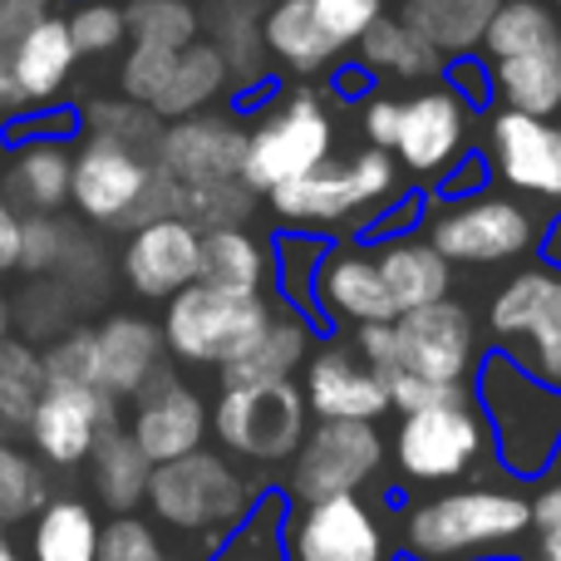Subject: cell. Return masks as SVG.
Returning a JSON list of instances; mask_svg holds the SVG:
<instances>
[{
  "instance_id": "obj_1",
  "label": "cell",
  "mask_w": 561,
  "mask_h": 561,
  "mask_svg": "<svg viewBox=\"0 0 561 561\" xmlns=\"http://www.w3.org/2000/svg\"><path fill=\"white\" fill-rule=\"evenodd\" d=\"M533 533V497L517 488L468 483L404 507L399 542L414 561H483Z\"/></svg>"
},
{
  "instance_id": "obj_2",
  "label": "cell",
  "mask_w": 561,
  "mask_h": 561,
  "mask_svg": "<svg viewBox=\"0 0 561 561\" xmlns=\"http://www.w3.org/2000/svg\"><path fill=\"white\" fill-rule=\"evenodd\" d=\"M473 375L493 454L513 478H542L561 448V389L537 379L517 355L478 359Z\"/></svg>"
},
{
  "instance_id": "obj_3",
  "label": "cell",
  "mask_w": 561,
  "mask_h": 561,
  "mask_svg": "<svg viewBox=\"0 0 561 561\" xmlns=\"http://www.w3.org/2000/svg\"><path fill=\"white\" fill-rule=\"evenodd\" d=\"M256 483L237 468L232 454L217 448H193L173 463H153L144 507L153 513L158 527H173L183 537H207L217 547L256 503Z\"/></svg>"
},
{
  "instance_id": "obj_4",
  "label": "cell",
  "mask_w": 561,
  "mask_h": 561,
  "mask_svg": "<svg viewBox=\"0 0 561 561\" xmlns=\"http://www.w3.org/2000/svg\"><path fill=\"white\" fill-rule=\"evenodd\" d=\"M69 207L89 227L134 232V227L153 222V217H178V183L138 148L84 134V144L75 148Z\"/></svg>"
},
{
  "instance_id": "obj_5",
  "label": "cell",
  "mask_w": 561,
  "mask_h": 561,
  "mask_svg": "<svg viewBox=\"0 0 561 561\" xmlns=\"http://www.w3.org/2000/svg\"><path fill=\"white\" fill-rule=\"evenodd\" d=\"M276 316V300L266 290H227L213 280H193L178 296L163 300V345L183 365L222 369L256 345Z\"/></svg>"
},
{
  "instance_id": "obj_6",
  "label": "cell",
  "mask_w": 561,
  "mask_h": 561,
  "mask_svg": "<svg viewBox=\"0 0 561 561\" xmlns=\"http://www.w3.org/2000/svg\"><path fill=\"white\" fill-rule=\"evenodd\" d=\"M330 158H335V118H330L325 99L306 84L280 89L256 114V124L247 128L242 183L256 197H266L276 187L296 183V178L316 173Z\"/></svg>"
},
{
  "instance_id": "obj_7",
  "label": "cell",
  "mask_w": 561,
  "mask_h": 561,
  "mask_svg": "<svg viewBox=\"0 0 561 561\" xmlns=\"http://www.w3.org/2000/svg\"><path fill=\"white\" fill-rule=\"evenodd\" d=\"M399 197V163L394 153L365 144L350 158H330L316 173L266 193L272 213L286 227H345L359 217H375L385 203Z\"/></svg>"
},
{
  "instance_id": "obj_8",
  "label": "cell",
  "mask_w": 561,
  "mask_h": 561,
  "mask_svg": "<svg viewBox=\"0 0 561 561\" xmlns=\"http://www.w3.org/2000/svg\"><path fill=\"white\" fill-rule=\"evenodd\" d=\"M488 448H493V438H488V419L478 409V399L468 389H454L448 399L399 414L389 454H394L399 473L409 483L438 488V483H463L488 458Z\"/></svg>"
},
{
  "instance_id": "obj_9",
  "label": "cell",
  "mask_w": 561,
  "mask_h": 561,
  "mask_svg": "<svg viewBox=\"0 0 561 561\" xmlns=\"http://www.w3.org/2000/svg\"><path fill=\"white\" fill-rule=\"evenodd\" d=\"M310 428V409L290 379L280 385H222L213 404V434L247 463H290Z\"/></svg>"
},
{
  "instance_id": "obj_10",
  "label": "cell",
  "mask_w": 561,
  "mask_h": 561,
  "mask_svg": "<svg viewBox=\"0 0 561 561\" xmlns=\"http://www.w3.org/2000/svg\"><path fill=\"white\" fill-rule=\"evenodd\" d=\"M428 242L444 252L448 266H503L533 252L537 217L507 193H463L448 197L428 217Z\"/></svg>"
},
{
  "instance_id": "obj_11",
  "label": "cell",
  "mask_w": 561,
  "mask_h": 561,
  "mask_svg": "<svg viewBox=\"0 0 561 561\" xmlns=\"http://www.w3.org/2000/svg\"><path fill=\"white\" fill-rule=\"evenodd\" d=\"M389 444L365 419H316L290 458L286 497L290 503H316V497L359 493L379 473Z\"/></svg>"
},
{
  "instance_id": "obj_12",
  "label": "cell",
  "mask_w": 561,
  "mask_h": 561,
  "mask_svg": "<svg viewBox=\"0 0 561 561\" xmlns=\"http://www.w3.org/2000/svg\"><path fill=\"white\" fill-rule=\"evenodd\" d=\"M468 124H473V104L458 94L454 84H428L399 99V128H394V153L399 173L409 178H444L463 163Z\"/></svg>"
},
{
  "instance_id": "obj_13",
  "label": "cell",
  "mask_w": 561,
  "mask_h": 561,
  "mask_svg": "<svg viewBox=\"0 0 561 561\" xmlns=\"http://www.w3.org/2000/svg\"><path fill=\"white\" fill-rule=\"evenodd\" d=\"M394 369L434 385H468L478 369V325L463 300L444 296L434 306L394 316Z\"/></svg>"
},
{
  "instance_id": "obj_14",
  "label": "cell",
  "mask_w": 561,
  "mask_h": 561,
  "mask_svg": "<svg viewBox=\"0 0 561 561\" xmlns=\"http://www.w3.org/2000/svg\"><path fill=\"white\" fill-rule=\"evenodd\" d=\"M118 424V399H108L99 385H45L35 414L25 424V448L55 473L84 468L99 434Z\"/></svg>"
},
{
  "instance_id": "obj_15",
  "label": "cell",
  "mask_w": 561,
  "mask_h": 561,
  "mask_svg": "<svg viewBox=\"0 0 561 561\" xmlns=\"http://www.w3.org/2000/svg\"><path fill=\"white\" fill-rule=\"evenodd\" d=\"M389 537L375 503L359 493H335L300 503L286 517V561H385Z\"/></svg>"
},
{
  "instance_id": "obj_16",
  "label": "cell",
  "mask_w": 561,
  "mask_h": 561,
  "mask_svg": "<svg viewBox=\"0 0 561 561\" xmlns=\"http://www.w3.org/2000/svg\"><path fill=\"white\" fill-rule=\"evenodd\" d=\"M128 434L134 444L148 454V463H173V458L193 454L207 444V428H213V409L207 399L187 385L178 369H158L144 389L134 394L128 409Z\"/></svg>"
},
{
  "instance_id": "obj_17",
  "label": "cell",
  "mask_w": 561,
  "mask_h": 561,
  "mask_svg": "<svg viewBox=\"0 0 561 561\" xmlns=\"http://www.w3.org/2000/svg\"><path fill=\"white\" fill-rule=\"evenodd\" d=\"M128 290L138 300H168L203 276V232L187 217H153L134 227L118 256Z\"/></svg>"
},
{
  "instance_id": "obj_18",
  "label": "cell",
  "mask_w": 561,
  "mask_h": 561,
  "mask_svg": "<svg viewBox=\"0 0 561 561\" xmlns=\"http://www.w3.org/2000/svg\"><path fill=\"white\" fill-rule=\"evenodd\" d=\"M242 158H247V128L237 118L187 114L163 128L153 163L178 187H203V183H232V178H242Z\"/></svg>"
},
{
  "instance_id": "obj_19",
  "label": "cell",
  "mask_w": 561,
  "mask_h": 561,
  "mask_svg": "<svg viewBox=\"0 0 561 561\" xmlns=\"http://www.w3.org/2000/svg\"><path fill=\"white\" fill-rule=\"evenodd\" d=\"M488 158L513 193L561 203V128L537 114H503L488 124Z\"/></svg>"
},
{
  "instance_id": "obj_20",
  "label": "cell",
  "mask_w": 561,
  "mask_h": 561,
  "mask_svg": "<svg viewBox=\"0 0 561 561\" xmlns=\"http://www.w3.org/2000/svg\"><path fill=\"white\" fill-rule=\"evenodd\" d=\"M306 409L310 419H365L375 424L379 414H389V389L385 375L375 365L355 355V345H320L306 355Z\"/></svg>"
},
{
  "instance_id": "obj_21",
  "label": "cell",
  "mask_w": 561,
  "mask_h": 561,
  "mask_svg": "<svg viewBox=\"0 0 561 561\" xmlns=\"http://www.w3.org/2000/svg\"><path fill=\"white\" fill-rule=\"evenodd\" d=\"M310 306L340 325H375V320L399 316L394 296L375 266V252H365V247H325L316 266V286H310Z\"/></svg>"
},
{
  "instance_id": "obj_22",
  "label": "cell",
  "mask_w": 561,
  "mask_h": 561,
  "mask_svg": "<svg viewBox=\"0 0 561 561\" xmlns=\"http://www.w3.org/2000/svg\"><path fill=\"white\" fill-rule=\"evenodd\" d=\"M94 330V385L104 389L108 399H134L148 379L163 369V325H153L148 316H134V310H114L104 316Z\"/></svg>"
},
{
  "instance_id": "obj_23",
  "label": "cell",
  "mask_w": 561,
  "mask_h": 561,
  "mask_svg": "<svg viewBox=\"0 0 561 561\" xmlns=\"http://www.w3.org/2000/svg\"><path fill=\"white\" fill-rule=\"evenodd\" d=\"M488 335L503 345H537L561 335V266H527L488 306Z\"/></svg>"
},
{
  "instance_id": "obj_24",
  "label": "cell",
  "mask_w": 561,
  "mask_h": 561,
  "mask_svg": "<svg viewBox=\"0 0 561 561\" xmlns=\"http://www.w3.org/2000/svg\"><path fill=\"white\" fill-rule=\"evenodd\" d=\"M69 178H75V148H69V138H20V144H10V163H5L0 193L25 217L65 213Z\"/></svg>"
},
{
  "instance_id": "obj_25",
  "label": "cell",
  "mask_w": 561,
  "mask_h": 561,
  "mask_svg": "<svg viewBox=\"0 0 561 561\" xmlns=\"http://www.w3.org/2000/svg\"><path fill=\"white\" fill-rule=\"evenodd\" d=\"M5 59H10V75H15L25 104H55V99L65 94V84L75 79V65H79L69 20L45 15L30 35H20V45L10 49Z\"/></svg>"
},
{
  "instance_id": "obj_26",
  "label": "cell",
  "mask_w": 561,
  "mask_h": 561,
  "mask_svg": "<svg viewBox=\"0 0 561 561\" xmlns=\"http://www.w3.org/2000/svg\"><path fill=\"white\" fill-rule=\"evenodd\" d=\"M262 45L276 65L290 75H320L325 65L340 59V45L325 25H320L310 0H266L262 10Z\"/></svg>"
},
{
  "instance_id": "obj_27",
  "label": "cell",
  "mask_w": 561,
  "mask_h": 561,
  "mask_svg": "<svg viewBox=\"0 0 561 561\" xmlns=\"http://www.w3.org/2000/svg\"><path fill=\"white\" fill-rule=\"evenodd\" d=\"M375 266L399 310L434 306L454 290V266L444 262V252L428 237H385L375 247Z\"/></svg>"
},
{
  "instance_id": "obj_28",
  "label": "cell",
  "mask_w": 561,
  "mask_h": 561,
  "mask_svg": "<svg viewBox=\"0 0 561 561\" xmlns=\"http://www.w3.org/2000/svg\"><path fill=\"white\" fill-rule=\"evenodd\" d=\"M497 5L503 0H399V20L414 35H424L444 55V65H454L483 49L488 20L497 15Z\"/></svg>"
},
{
  "instance_id": "obj_29",
  "label": "cell",
  "mask_w": 561,
  "mask_h": 561,
  "mask_svg": "<svg viewBox=\"0 0 561 561\" xmlns=\"http://www.w3.org/2000/svg\"><path fill=\"white\" fill-rule=\"evenodd\" d=\"M310 355V320L296 306H276L272 325L256 335V345L247 355H237L232 365H222V385H280L290 379Z\"/></svg>"
},
{
  "instance_id": "obj_30",
  "label": "cell",
  "mask_w": 561,
  "mask_h": 561,
  "mask_svg": "<svg viewBox=\"0 0 561 561\" xmlns=\"http://www.w3.org/2000/svg\"><path fill=\"white\" fill-rule=\"evenodd\" d=\"M99 513L75 493H49L30 517V561H99Z\"/></svg>"
},
{
  "instance_id": "obj_31",
  "label": "cell",
  "mask_w": 561,
  "mask_h": 561,
  "mask_svg": "<svg viewBox=\"0 0 561 561\" xmlns=\"http://www.w3.org/2000/svg\"><path fill=\"white\" fill-rule=\"evenodd\" d=\"M84 468H89V483H94V497L108 513H138V507H144L153 463H148V454L134 444V434H128L124 424L99 434Z\"/></svg>"
},
{
  "instance_id": "obj_32",
  "label": "cell",
  "mask_w": 561,
  "mask_h": 561,
  "mask_svg": "<svg viewBox=\"0 0 561 561\" xmlns=\"http://www.w3.org/2000/svg\"><path fill=\"white\" fill-rule=\"evenodd\" d=\"M493 99L517 114L552 118L561 114V39L542 49H527L513 59H493Z\"/></svg>"
},
{
  "instance_id": "obj_33",
  "label": "cell",
  "mask_w": 561,
  "mask_h": 561,
  "mask_svg": "<svg viewBox=\"0 0 561 561\" xmlns=\"http://www.w3.org/2000/svg\"><path fill=\"white\" fill-rule=\"evenodd\" d=\"M227 84H232V69H227V59L217 55V45L213 39H193V45L178 55V65H173V75L163 79V89H158L153 114L168 118V124H173V118H187V114H203Z\"/></svg>"
},
{
  "instance_id": "obj_34",
  "label": "cell",
  "mask_w": 561,
  "mask_h": 561,
  "mask_svg": "<svg viewBox=\"0 0 561 561\" xmlns=\"http://www.w3.org/2000/svg\"><path fill=\"white\" fill-rule=\"evenodd\" d=\"M262 0H207L203 10V30L217 45V55L227 59L232 79L256 84L266 65V45H262Z\"/></svg>"
},
{
  "instance_id": "obj_35",
  "label": "cell",
  "mask_w": 561,
  "mask_h": 561,
  "mask_svg": "<svg viewBox=\"0 0 561 561\" xmlns=\"http://www.w3.org/2000/svg\"><path fill=\"white\" fill-rule=\"evenodd\" d=\"M355 49H359V65L379 69L389 79H428L444 69V55L424 35H414L399 15H389V10L355 39Z\"/></svg>"
},
{
  "instance_id": "obj_36",
  "label": "cell",
  "mask_w": 561,
  "mask_h": 561,
  "mask_svg": "<svg viewBox=\"0 0 561 561\" xmlns=\"http://www.w3.org/2000/svg\"><path fill=\"white\" fill-rule=\"evenodd\" d=\"M45 359H39V345H30L25 335L10 330L0 340V438H20L35 414L39 394H45Z\"/></svg>"
},
{
  "instance_id": "obj_37",
  "label": "cell",
  "mask_w": 561,
  "mask_h": 561,
  "mask_svg": "<svg viewBox=\"0 0 561 561\" xmlns=\"http://www.w3.org/2000/svg\"><path fill=\"white\" fill-rule=\"evenodd\" d=\"M227 290H266L272 280V256L247 227H213L203 232V276Z\"/></svg>"
},
{
  "instance_id": "obj_38",
  "label": "cell",
  "mask_w": 561,
  "mask_h": 561,
  "mask_svg": "<svg viewBox=\"0 0 561 561\" xmlns=\"http://www.w3.org/2000/svg\"><path fill=\"white\" fill-rule=\"evenodd\" d=\"M561 39V20L552 15L547 0H503L497 15L488 20V35H483V59H513L527 55V49H542Z\"/></svg>"
},
{
  "instance_id": "obj_39",
  "label": "cell",
  "mask_w": 561,
  "mask_h": 561,
  "mask_svg": "<svg viewBox=\"0 0 561 561\" xmlns=\"http://www.w3.org/2000/svg\"><path fill=\"white\" fill-rule=\"evenodd\" d=\"M286 493H262L252 513L213 547V561H286Z\"/></svg>"
},
{
  "instance_id": "obj_40",
  "label": "cell",
  "mask_w": 561,
  "mask_h": 561,
  "mask_svg": "<svg viewBox=\"0 0 561 561\" xmlns=\"http://www.w3.org/2000/svg\"><path fill=\"white\" fill-rule=\"evenodd\" d=\"M49 497V468L15 438H0V527H25Z\"/></svg>"
},
{
  "instance_id": "obj_41",
  "label": "cell",
  "mask_w": 561,
  "mask_h": 561,
  "mask_svg": "<svg viewBox=\"0 0 561 561\" xmlns=\"http://www.w3.org/2000/svg\"><path fill=\"white\" fill-rule=\"evenodd\" d=\"M79 316V300L59 286L55 276H30V286L20 290V300H10V325L15 335H25L30 345H45L59 330H69Z\"/></svg>"
},
{
  "instance_id": "obj_42",
  "label": "cell",
  "mask_w": 561,
  "mask_h": 561,
  "mask_svg": "<svg viewBox=\"0 0 561 561\" xmlns=\"http://www.w3.org/2000/svg\"><path fill=\"white\" fill-rule=\"evenodd\" d=\"M79 124H84V134L138 148V153H148V158L158 153V138H163V118L148 104H134V99H94V104L79 114Z\"/></svg>"
},
{
  "instance_id": "obj_43",
  "label": "cell",
  "mask_w": 561,
  "mask_h": 561,
  "mask_svg": "<svg viewBox=\"0 0 561 561\" xmlns=\"http://www.w3.org/2000/svg\"><path fill=\"white\" fill-rule=\"evenodd\" d=\"M128 39L187 49L203 39V10L193 0H128Z\"/></svg>"
},
{
  "instance_id": "obj_44",
  "label": "cell",
  "mask_w": 561,
  "mask_h": 561,
  "mask_svg": "<svg viewBox=\"0 0 561 561\" xmlns=\"http://www.w3.org/2000/svg\"><path fill=\"white\" fill-rule=\"evenodd\" d=\"M256 193L232 178V183H203V187H178V217L197 227V232H213V227H247L252 217Z\"/></svg>"
},
{
  "instance_id": "obj_45",
  "label": "cell",
  "mask_w": 561,
  "mask_h": 561,
  "mask_svg": "<svg viewBox=\"0 0 561 561\" xmlns=\"http://www.w3.org/2000/svg\"><path fill=\"white\" fill-rule=\"evenodd\" d=\"M65 20H69V35H75L79 59L114 55L118 45H128V5L124 0H79Z\"/></svg>"
},
{
  "instance_id": "obj_46",
  "label": "cell",
  "mask_w": 561,
  "mask_h": 561,
  "mask_svg": "<svg viewBox=\"0 0 561 561\" xmlns=\"http://www.w3.org/2000/svg\"><path fill=\"white\" fill-rule=\"evenodd\" d=\"M99 561H168L163 533L153 527V517L114 513L99 527Z\"/></svg>"
},
{
  "instance_id": "obj_47",
  "label": "cell",
  "mask_w": 561,
  "mask_h": 561,
  "mask_svg": "<svg viewBox=\"0 0 561 561\" xmlns=\"http://www.w3.org/2000/svg\"><path fill=\"white\" fill-rule=\"evenodd\" d=\"M79 222H65L59 213H35L20 227V272L25 276H55V266L65 262V247L75 237Z\"/></svg>"
},
{
  "instance_id": "obj_48",
  "label": "cell",
  "mask_w": 561,
  "mask_h": 561,
  "mask_svg": "<svg viewBox=\"0 0 561 561\" xmlns=\"http://www.w3.org/2000/svg\"><path fill=\"white\" fill-rule=\"evenodd\" d=\"M45 359V379L49 385H94V330L89 325H69L55 340L39 345Z\"/></svg>"
},
{
  "instance_id": "obj_49",
  "label": "cell",
  "mask_w": 561,
  "mask_h": 561,
  "mask_svg": "<svg viewBox=\"0 0 561 561\" xmlns=\"http://www.w3.org/2000/svg\"><path fill=\"white\" fill-rule=\"evenodd\" d=\"M320 256H325V242H316V237H306V232L280 237L276 262H272V276L280 280L286 300H296V310H306V306H310V286H316V266H320Z\"/></svg>"
},
{
  "instance_id": "obj_50",
  "label": "cell",
  "mask_w": 561,
  "mask_h": 561,
  "mask_svg": "<svg viewBox=\"0 0 561 561\" xmlns=\"http://www.w3.org/2000/svg\"><path fill=\"white\" fill-rule=\"evenodd\" d=\"M320 15V25L335 35L340 49H350L379 15H385V0H310Z\"/></svg>"
},
{
  "instance_id": "obj_51",
  "label": "cell",
  "mask_w": 561,
  "mask_h": 561,
  "mask_svg": "<svg viewBox=\"0 0 561 561\" xmlns=\"http://www.w3.org/2000/svg\"><path fill=\"white\" fill-rule=\"evenodd\" d=\"M533 561H561V483L533 497Z\"/></svg>"
},
{
  "instance_id": "obj_52",
  "label": "cell",
  "mask_w": 561,
  "mask_h": 561,
  "mask_svg": "<svg viewBox=\"0 0 561 561\" xmlns=\"http://www.w3.org/2000/svg\"><path fill=\"white\" fill-rule=\"evenodd\" d=\"M385 389H389V409L409 414V409H424V404H434V399H448L454 389H468V385H434V379H419V375H409V369H389Z\"/></svg>"
},
{
  "instance_id": "obj_53",
  "label": "cell",
  "mask_w": 561,
  "mask_h": 561,
  "mask_svg": "<svg viewBox=\"0 0 561 561\" xmlns=\"http://www.w3.org/2000/svg\"><path fill=\"white\" fill-rule=\"evenodd\" d=\"M59 0H0V55L20 45V35L39 25L45 15H55Z\"/></svg>"
},
{
  "instance_id": "obj_54",
  "label": "cell",
  "mask_w": 561,
  "mask_h": 561,
  "mask_svg": "<svg viewBox=\"0 0 561 561\" xmlns=\"http://www.w3.org/2000/svg\"><path fill=\"white\" fill-rule=\"evenodd\" d=\"M355 355L375 365L379 375L394 369V320H375V325H355Z\"/></svg>"
},
{
  "instance_id": "obj_55",
  "label": "cell",
  "mask_w": 561,
  "mask_h": 561,
  "mask_svg": "<svg viewBox=\"0 0 561 561\" xmlns=\"http://www.w3.org/2000/svg\"><path fill=\"white\" fill-rule=\"evenodd\" d=\"M359 128H365L369 144L385 148V153H389V144H394V128H399V99H389V94H369V99H365V108H359Z\"/></svg>"
},
{
  "instance_id": "obj_56",
  "label": "cell",
  "mask_w": 561,
  "mask_h": 561,
  "mask_svg": "<svg viewBox=\"0 0 561 561\" xmlns=\"http://www.w3.org/2000/svg\"><path fill=\"white\" fill-rule=\"evenodd\" d=\"M20 227H25V213H15V203L0 193V276L20 272Z\"/></svg>"
},
{
  "instance_id": "obj_57",
  "label": "cell",
  "mask_w": 561,
  "mask_h": 561,
  "mask_svg": "<svg viewBox=\"0 0 561 561\" xmlns=\"http://www.w3.org/2000/svg\"><path fill=\"white\" fill-rule=\"evenodd\" d=\"M523 365L533 369L537 379H547L552 389H561V335H547V340H537V345H527Z\"/></svg>"
},
{
  "instance_id": "obj_58",
  "label": "cell",
  "mask_w": 561,
  "mask_h": 561,
  "mask_svg": "<svg viewBox=\"0 0 561 561\" xmlns=\"http://www.w3.org/2000/svg\"><path fill=\"white\" fill-rule=\"evenodd\" d=\"M20 108H30V104H25V94H20L15 75H10V59L0 55V118H15Z\"/></svg>"
},
{
  "instance_id": "obj_59",
  "label": "cell",
  "mask_w": 561,
  "mask_h": 561,
  "mask_svg": "<svg viewBox=\"0 0 561 561\" xmlns=\"http://www.w3.org/2000/svg\"><path fill=\"white\" fill-rule=\"evenodd\" d=\"M0 561H30V557L15 547V537H10L5 527H0Z\"/></svg>"
},
{
  "instance_id": "obj_60",
  "label": "cell",
  "mask_w": 561,
  "mask_h": 561,
  "mask_svg": "<svg viewBox=\"0 0 561 561\" xmlns=\"http://www.w3.org/2000/svg\"><path fill=\"white\" fill-rule=\"evenodd\" d=\"M10 330H15V325H10V300H0V340H5Z\"/></svg>"
},
{
  "instance_id": "obj_61",
  "label": "cell",
  "mask_w": 561,
  "mask_h": 561,
  "mask_svg": "<svg viewBox=\"0 0 561 561\" xmlns=\"http://www.w3.org/2000/svg\"><path fill=\"white\" fill-rule=\"evenodd\" d=\"M552 473H557L552 483H561V448H557V458H552Z\"/></svg>"
},
{
  "instance_id": "obj_62",
  "label": "cell",
  "mask_w": 561,
  "mask_h": 561,
  "mask_svg": "<svg viewBox=\"0 0 561 561\" xmlns=\"http://www.w3.org/2000/svg\"><path fill=\"white\" fill-rule=\"evenodd\" d=\"M547 5H552V15H557V20H561V0H547Z\"/></svg>"
}]
</instances>
